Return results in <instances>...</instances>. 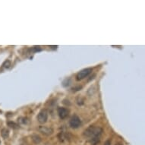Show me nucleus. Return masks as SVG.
Returning <instances> with one entry per match:
<instances>
[{
    "label": "nucleus",
    "instance_id": "1",
    "mask_svg": "<svg viewBox=\"0 0 145 145\" xmlns=\"http://www.w3.org/2000/svg\"><path fill=\"white\" fill-rule=\"evenodd\" d=\"M102 132H103V128H101L100 127L90 126L87 129L84 130L83 135L84 138L93 139V138H99Z\"/></svg>",
    "mask_w": 145,
    "mask_h": 145
},
{
    "label": "nucleus",
    "instance_id": "2",
    "mask_svg": "<svg viewBox=\"0 0 145 145\" xmlns=\"http://www.w3.org/2000/svg\"><path fill=\"white\" fill-rule=\"evenodd\" d=\"M92 71H93V69L91 68H84V69L81 70V71H79L77 74V75H76V80L77 81L83 80L84 78H87Z\"/></svg>",
    "mask_w": 145,
    "mask_h": 145
},
{
    "label": "nucleus",
    "instance_id": "3",
    "mask_svg": "<svg viewBox=\"0 0 145 145\" xmlns=\"http://www.w3.org/2000/svg\"><path fill=\"white\" fill-rule=\"evenodd\" d=\"M48 119V112L46 109H42L40 111L37 115V120L40 124H44L47 122Z\"/></svg>",
    "mask_w": 145,
    "mask_h": 145
},
{
    "label": "nucleus",
    "instance_id": "4",
    "mask_svg": "<svg viewBox=\"0 0 145 145\" xmlns=\"http://www.w3.org/2000/svg\"><path fill=\"white\" fill-rule=\"evenodd\" d=\"M69 124H70V126L72 128H79L81 126V119H80V118L78 116L73 115L71 117V119H70Z\"/></svg>",
    "mask_w": 145,
    "mask_h": 145
},
{
    "label": "nucleus",
    "instance_id": "5",
    "mask_svg": "<svg viewBox=\"0 0 145 145\" xmlns=\"http://www.w3.org/2000/svg\"><path fill=\"white\" fill-rule=\"evenodd\" d=\"M38 131L41 134H43V135H44L46 136H49L53 133V129L52 128L47 127V126H39L38 127Z\"/></svg>",
    "mask_w": 145,
    "mask_h": 145
},
{
    "label": "nucleus",
    "instance_id": "6",
    "mask_svg": "<svg viewBox=\"0 0 145 145\" xmlns=\"http://www.w3.org/2000/svg\"><path fill=\"white\" fill-rule=\"evenodd\" d=\"M57 112H58L59 118L62 119H64L68 115L69 110L66 108H64V107H59L57 109Z\"/></svg>",
    "mask_w": 145,
    "mask_h": 145
},
{
    "label": "nucleus",
    "instance_id": "7",
    "mask_svg": "<svg viewBox=\"0 0 145 145\" xmlns=\"http://www.w3.org/2000/svg\"><path fill=\"white\" fill-rule=\"evenodd\" d=\"M31 138H32L33 142L36 144H38L41 142V138L38 135H33L31 136Z\"/></svg>",
    "mask_w": 145,
    "mask_h": 145
},
{
    "label": "nucleus",
    "instance_id": "8",
    "mask_svg": "<svg viewBox=\"0 0 145 145\" xmlns=\"http://www.w3.org/2000/svg\"><path fill=\"white\" fill-rule=\"evenodd\" d=\"M1 132H2V138L4 139H6V138H8V136H9V131H8V129L3 128Z\"/></svg>",
    "mask_w": 145,
    "mask_h": 145
},
{
    "label": "nucleus",
    "instance_id": "9",
    "mask_svg": "<svg viewBox=\"0 0 145 145\" xmlns=\"http://www.w3.org/2000/svg\"><path fill=\"white\" fill-rule=\"evenodd\" d=\"M7 125H8L9 127H11V128H14V129H16V128H19V125H18L17 123L13 122H8Z\"/></svg>",
    "mask_w": 145,
    "mask_h": 145
},
{
    "label": "nucleus",
    "instance_id": "10",
    "mask_svg": "<svg viewBox=\"0 0 145 145\" xmlns=\"http://www.w3.org/2000/svg\"><path fill=\"white\" fill-rule=\"evenodd\" d=\"M18 122H21V123H22V124H27V123L29 122L28 119L24 118V117H20V118H18Z\"/></svg>",
    "mask_w": 145,
    "mask_h": 145
},
{
    "label": "nucleus",
    "instance_id": "11",
    "mask_svg": "<svg viewBox=\"0 0 145 145\" xmlns=\"http://www.w3.org/2000/svg\"><path fill=\"white\" fill-rule=\"evenodd\" d=\"M11 66V62L9 60H6L4 62V63L2 64V67L4 68H9Z\"/></svg>",
    "mask_w": 145,
    "mask_h": 145
},
{
    "label": "nucleus",
    "instance_id": "12",
    "mask_svg": "<svg viewBox=\"0 0 145 145\" xmlns=\"http://www.w3.org/2000/svg\"><path fill=\"white\" fill-rule=\"evenodd\" d=\"M31 50H32V51H34V52H38V51H40V50H41V49L40 48V47H34Z\"/></svg>",
    "mask_w": 145,
    "mask_h": 145
},
{
    "label": "nucleus",
    "instance_id": "13",
    "mask_svg": "<svg viewBox=\"0 0 145 145\" xmlns=\"http://www.w3.org/2000/svg\"><path fill=\"white\" fill-rule=\"evenodd\" d=\"M103 145H111V141L110 140H107Z\"/></svg>",
    "mask_w": 145,
    "mask_h": 145
},
{
    "label": "nucleus",
    "instance_id": "14",
    "mask_svg": "<svg viewBox=\"0 0 145 145\" xmlns=\"http://www.w3.org/2000/svg\"><path fill=\"white\" fill-rule=\"evenodd\" d=\"M81 88H82V87H81V86H78V88H72V90H73V91H74V90H75V91H79V90H80V89H81Z\"/></svg>",
    "mask_w": 145,
    "mask_h": 145
},
{
    "label": "nucleus",
    "instance_id": "15",
    "mask_svg": "<svg viewBox=\"0 0 145 145\" xmlns=\"http://www.w3.org/2000/svg\"><path fill=\"white\" fill-rule=\"evenodd\" d=\"M115 145H122L121 144H115Z\"/></svg>",
    "mask_w": 145,
    "mask_h": 145
}]
</instances>
